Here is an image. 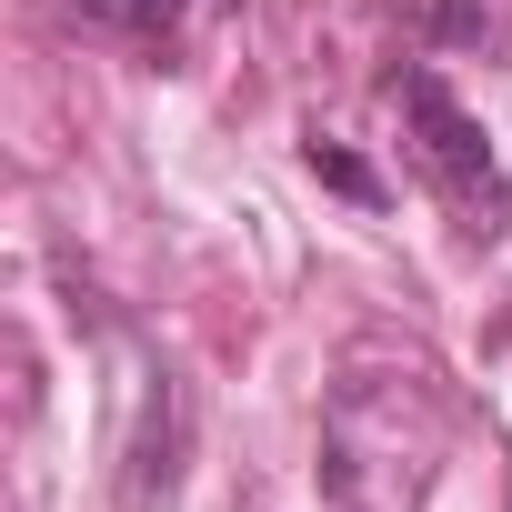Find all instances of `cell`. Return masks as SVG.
I'll list each match as a JSON object with an SVG mask.
<instances>
[{
	"mask_svg": "<svg viewBox=\"0 0 512 512\" xmlns=\"http://www.w3.org/2000/svg\"><path fill=\"white\" fill-rule=\"evenodd\" d=\"M432 462H442V402H432L422 362L352 372L332 392V422H322V502L332 512H422Z\"/></svg>",
	"mask_w": 512,
	"mask_h": 512,
	"instance_id": "1",
	"label": "cell"
},
{
	"mask_svg": "<svg viewBox=\"0 0 512 512\" xmlns=\"http://www.w3.org/2000/svg\"><path fill=\"white\" fill-rule=\"evenodd\" d=\"M312 171H322L332 191H352V201H382V181H372V171H362V161H352L342 141H312Z\"/></svg>",
	"mask_w": 512,
	"mask_h": 512,
	"instance_id": "5",
	"label": "cell"
},
{
	"mask_svg": "<svg viewBox=\"0 0 512 512\" xmlns=\"http://www.w3.org/2000/svg\"><path fill=\"white\" fill-rule=\"evenodd\" d=\"M61 11H71L81 31L121 41V51H161V41L181 31V0H61Z\"/></svg>",
	"mask_w": 512,
	"mask_h": 512,
	"instance_id": "4",
	"label": "cell"
},
{
	"mask_svg": "<svg viewBox=\"0 0 512 512\" xmlns=\"http://www.w3.org/2000/svg\"><path fill=\"white\" fill-rule=\"evenodd\" d=\"M181 452H191L181 382H171V362L141 352V372H131V432H121V512H171V492H181Z\"/></svg>",
	"mask_w": 512,
	"mask_h": 512,
	"instance_id": "3",
	"label": "cell"
},
{
	"mask_svg": "<svg viewBox=\"0 0 512 512\" xmlns=\"http://www.w3.org/2000/svg\"><path fill=\"white\" fill-rule=\"evenodd\" d=\"M392 111H402L412 181L452 211V231H462V241H502V231H512V171L492 161L482 121H472L432 71H402V81H392Z\"/></svg>",
	"mask_w": 512,
	"mask_h": 512,
	"instance_id": "2",
	"label": "cell"
}]
</instances>
